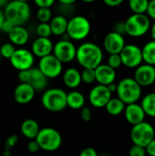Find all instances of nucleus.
Segmentation results:
<instances>
[{
    "mask_svg": "<svg viewBox=\"0 0 155 156\" xmlns=\"http://www.w3.org/2000/svg\"><path fill=\"white\" fill-rule=\"evenodd\" d=\"M76 59L83 69H96L102 64L103 51L93 42H84L78 47Z\"/></svg>",
    "mask_w": 155,
    "mask_h": 156,
    "instance_id": "1",
    "label": "nucleus"
},
{
    "mask_svg": "<svg viewBox=\"0 0 155 156\" xmlns=\"http://www.w3.org/2000/svg\"><path fill=\"white\" fill-rule=\"evenodd\" d=\"M5 18L14 26H24L31 16V8L27 2L24 0L10 1L4 10Z\"/></svg>",
    "mask_w": 155,
    "mask_h": 156,
    "instance_id": "2",
    "label": "nucleus"
},
{
    "mask_svg": "<svg viewBox=\"0 0 155 156\" xmlns=\"http://www.w3.org/2000/svg\"><path fill=\"white\" fill-rule=\"evenodd\" d=\"M67 96L68 93L62 89H48L44 91L41 97V103L47 111L51 112H59L68 107Z\"/></svg>",
    "mask_w": 155,
    "mask_h": 156,
    "instance_id": "3",
    "label": "nucleus"
},
{
    "mask_svg": "<svg viewBox=\"0 0 155 156\" xmlns=\"http://www.w3.org/2000/svg\"><path fill=\"white\" fill-rule=\"evenodd\" d=\"M142 87L133 78H124L118 83L117 95L126 105L137 103L142 97Z\"/></svg>",
    "mask_w": 155,
    "mask_h": 156,
    "instance_id": "4",
    "label": "nucleus"
},
{
    "mask_svg": "<svg viewBox=\"0 0 155 156\" xmlns=\"http://www.w3.org/2000/svg\"><path fill=\"white\" fill-rule=\"evenodd\" d=\"M91 31L90 20L83 16H74L69 20L67 35L70 40L80 41L87 38Z\"/></svg>",
    "mask_w": 155,
    "mask_h": 156,
    "instance_id": "5",
    "label": "nucleus"
},
{
    "mask_svg": "<svg viewBox=\"0 0 155 156\" xmlns=\"http://www.w3.org/2000/svg\"><path fill=\"white\" fill-rule=\"evenodd\" d=\"M126 35L132 37H141L151 31V19L147 15H131L125 20Z\"/></svg>",
    "mask_w": 155,
    "mask_h": 156,
    "instance_id": "6",
    "label": "nucleus"
},
{
    "mask_svg": "<svg viewBox=\"0 0 155 156\" xmlns=\"http://www.w3.org/2000/svg\"><path fill=\"white\" fill-rule=\"evenodd\" d=\"M40 149L46 152H55L58 150L62 144V136L59 132L51 127L40 129L37 138L35 139Z\"/></svg>",
    "mask_w": 155,
    "mask_h": 156,
    "instance_id": "7",
    "label": "nucleus"
},
{
    "mask_svg": "<svg viewBox=\"0 0 155 156\" xmlns=\"http://www.w3.org/2000/svg\"><path fill=\"white\" fill-rule=\"evenodd\" d=\"M153 139H155V129L150 122H143L132 127L131 140L134 145L146 148Z\"/></svg>",
    "mask_w": 155,
    "mask_h": 156,
    "instance_id": "8",
    "label": "nucleus"
},
{
    "mask_svg": "<svg viewBox=\"0 0 155 156\" xmlns=\"http://www.w3.org/2000/svg\"><path fill=\"white\" fill-rule=\"evenodd\" d=\"M20 83L30 85L36 91L44 90L48 86V78L40 71L38 68H32L27 70L19 71L17 75Z\"/></svg>",
    "mask_w": 155,
    "mask_h": 156,
    "instance_id": "9",
    "label": "nucleus"
},
{
    "mask_svg": "<svg viewBox=\"0 0 155 156\" xmlns=\"http://www.w3.org/2000/svg\"><path fill=\"white\" fill-rule=\"evenodd\" d=\"M120 56L122 60V65L129 69H136L143 62L142 48L135 44H126L120 53Z\"/></svg>",
    "mask_w": 155,
    "mask_h": 156,
    "instance_id": "10",
    "label": "nucleus"
},
{
    "mask_svg": "<svg viewBox=\"0 0 155 156\" xmlns=\"http://www.w3.org/2000/svg\"><path fill=\"white\" fill-rule=\"evenodd\" d=\"M78 48L71 40L60 39L54 44L53 55L62 63H69L76 59Z\"/></svg>",
    "mask_w": 155,
    "mask_h": 156,
    "instance_id": "11",
    "label": "nucleus"
},
{
    "mask_svg": "<svg viewBox=\"0 0 155 156\" xmlns=\"http://www.w3.org/2000/svg\"><path fill=\"white\" fill-rule=\"evenodd\" d=\"M37 68L48 79H56L63 71V63L51 54L40 58Z\"/></svg>",
    "mask_w": 155,
    "mask_h": 156,
    "instance_id": "12",
    "label": "nucleus"
},
{
    "mask_svg": "<svg viewBox=\"0 0 155 156\" xmlns=\"http://www.w3.org/2000/svg\"><path fill=\"white\" fill-rule=\"evenodd\" d=\"M13 68L19 71L27 70L33 68L35 62V56L31 50L26 48L16 49L14 55L9 59Z\"/></svg>",
    "mask_w": 155,
    "mask_h": 156,
    "instance_id": "13",
    "label": "nucleus"
},
{
    "mask_svg": "<svg viewBox=\"0 0 155 156\" xmlns=\"http://www.w3.org/2000/svg\"><path fill=\"white\" fill-rule=\"evenodd\" d=\"M111 96L112 93L110 91L107 86L98 84L90 90L89 101L93 107L100 109L106 107L108 102L111 100Z\"/></svg>",
    "mask_w": 155,
    "mask_h": 156,
    "instance_id": "14",
    "label": "nucleus"
},
{
    "mask_svg": "<svg viewBox=\"0 0 155 156\" xmlns=\"http://www.w3.org/2000/svg\"><path fill=\"white\" fill-rule=\"evenodd\" d=\"M125 38L123 36L111 31L108 33L103 39V47L105 51H107L110 55L112 54H120L123 48L125 47Z\"/></svg>",
    "mask_w": 155,
    "mask_h": 156,
    "instance_id": "15",
    "label": "nucleus"
},
{
    "mask_svg": "<svg viewBox=\"0 0 155 156\" xmlns=\"http://www.w3.org/2000/svg\"><path fill=\"white\" fill-rule=\"evenodd\" d=\"M133 79L142 88L153 85L155 82V67L145 63L142 64L135 69Z\"/></svg>",
    "mask_w": 155,
    "mask_h": 156,
    "instance_id": "16",
    "label": "nucleus"
},
{
    "mask_svg": "<svg viewBox=\"0 0 155 156\" xmlns=\"http://www.w3.org/2000/svg\"><path fill=\"white\" fill-rule=\"evenodd\" d=\"M123 113H124L125 120L132 126H134V125H137L145 122L144 120H145V117L147 116L141 103H138V102L126 105V108Z\"/></svg>",
    "mask_w": 155,
    "mask_h": 156,
    "instance_id": "17",
    "label": "nucleus"
},
{
    "mask_svg": "<svg viewBox=\"0 0 155 156\" xmlns=\"http://www.w3.org/2000/svg\"><path fill=\"white\" fill-rule=\"evenodd\" d=\"M54 44L50 38L47 37H37L31 46V52L34 56L42 58L53 53Z\"/></svg>",
    "mask_w": 155,
    "mask_h": 156,
    "instance_id": "18",
    "label": "nucleus"
},
{
    "mask_svg": "<svg viewBox=\"0 0 155 156\" xmlns=\"http://www.w3.org/2000/svg\"><path fill=\"white\" fill-rule=\"evenodd\" d=\"M96 81L100 85L109 86L115 82L116 70L111 68L108 64H101L96 69Z\"/></svg>",
    "mask_w": 155,
    "mask_h": 156,
    "instance_id": "19",
    "label": "nucleus"
},
{
    "mask_svg": "<svg viewBox=\"0 0 155 156\" xmlns=\"http://www.w3.org/2000/svg\"><path fill=\"white\" fill-rule=\"evenodd\" d=\"M36 90L26 83H19L14 90V99L18 104H27L32 101Z\"/></svg>",
    "mask_w": 155,
    "mask_h": 156,
    "instance_id": "20",
    "label": "nucleus"
},
{
    "mask_svg": "<svg viewBox=\"0 0 155 156\" xmlns=\"http://www.w3.org/2000/svg\"><path fill=\"white\" fill-rule=\"evenodd\" d=\"M62 80L67 88L75 90L82 83L81 72L75 68H69L63 72Z\"/></svg>",
    "mask_w": 155,
    "mask_h": 156,
    "instance_id": "21",
    "label": "nucleus"
},
{
    "mask_svg": "<svg viewBox=\"0 0 155 156\" xmlns=\"http://www.w3.org/2000/svg\"><path fill=\"white\" fill-rule=\"evenodd\" d=\"M8 38L10 40V43H12L13 45L21 47L27 43L29 39V33L24 27L16 26L8 34Z\"/></svg>",
    "mask_w": 155,
    "mask_h": 156,
    "instance_id": "22",
    "label": "nucleus"
},
{
    "mask_svg": "<svg viewBox=\"0 0 155 156\" xmlns=\"http://www.w3.org/2000/svg\"><path fill=\"white\" fill-rule=\"evenodd\" d=\"M52 35L57 36V37H63L64 35L67 34V29H68V25H69V20L67 17L63 15H58L55 16L51 21L49 22Z\"/></svg>",
    "mask_w": 155,
    "mask_h": 156,
    "instance_id": "23",
    "label": "nucleus"
},
{
    "mask_svg": "<svg viewBox=\"0 0 155 156\" xmlns=\"http://www.w3.org/2000/svg\"><path fill=\"white\" fill-rule=\"evenodd\" d=\"M21 133L27 139L35 140L40 131L39 125L37 121L33 119H26L21 124Z\"/></svg>",
    "mask_w": 155,
    "mask_h": 156,
    "instance_id": "24",
    "label": "nucleus"
},
{
    "mask_svg": "<svg viewBox=\"0 0 155 156\" xmlns=\"http://www.w3.org/2000/svg\"><path fill=\"white\" fill-rule=\"evenodd\" d=\"M86 99L82 92L79 90H71L67 96L68 107L72 110H81L85 107Z\"/></svg>",
    "mask_w": 155,
    "mask_h": 156,
    "instance_id": "25",
    "label": "nucleus"
},
{
    "mask_svg": "<svg viewBox=\"0 0 155 156\" xmlns=\"http://www.w3.org/2000/svg\"><path fill=\"white\" fill-rule=\"evenodd\" d=\"M143 52V62L145 64L155 66V41L150 40L144 44V46L142 48Z\"/></svg>",
    "mask_w": 155,
    "mask_h": 156,
    "instance_id": "26",
    "label": "nucleus"
},
{
    "mask_svg": "<svg viewBox=\"0 0 155 156\" xmlns=\"http://www.w3.org/2000/svg\"><path fill=\"white\" fill-rule=\"evenodd\" d=\"M125 108H126V104L117 97V98H111V100L106 105L105 110L110 115L118 116L122 112H124Z\"/></svg>",
    "mask_w": 155,
    "mask_h": 156,
    "instance_id": "27",
    "label": "nucleus"
},
{
    "mask_svg": "<svg viewBox=\"0 0 155 156\" xmlns=\"http://www.w3.org/2000/svg\"><path fill=\"white\" fill-rule=\"evenodd\" d=\"M141 105L147 116L155 118V92H151L145 95L142 99Z\"/></svg>",
    "mask_w": 155,
    "mask_h": 156,
    "instance_id": "28",
    "label": "nucleus"
},
{
    "mask_svg": "<svg viewBox=\"0 0 155 156\" xmlns=\"http://www.w3.org/2000/svg\"><path fill=\"white\" fill-rule=\"evenodd\" d=\"M149 6L148 0H130L129 8L135 15H146Z\"/></svg>",
    "mask_w": 155,
    "mask_h": 156,
    "instance_id": "29",
    "label": "nucleus"
},
{
    "mask_svg": "<svg viewBox=\"0 0 155 156\" xmlns=\"http://www.w3.org/2000/svg\"><path fill=\"white\" fill-rule=\"evenodd\" d=\"M81 80L83 83L92 84L96 81V73L95 69H83L81 71Z\"/></svg>",
    "mask_w": 155,
    "mask_h": 156,
    "instance_id": "30",
    "label": "nucleus"
},
{
    "mask_svg": "<svg viewBox=\"0 0 155 156\" xmlns=\"http://www.w3.org/2000/svg\"><path fill=\"white\" fill-rule=\"evenodd\" d=\"M37 17L40 23H49L53 18L50 8H38L37 12Z\"/></svg>",
    "mask_w": 155,
    "mask_h": 156,
    "instance_id": "31",
    "label": "nucleus"
},
{
    "mask_svg": "<svg viewBox=\"0 0 155 156\" xmlns=\"http://www.w3.org/2000/svg\"><path fill=\"white\" fill-rule=\"evenodd\" d=\"M37 34L39 37L49 38V37L52 35L49 23H39L37 27Z\"/></svg>",
    "mask_w": 155,
    "mask_h": 156,
    "instance_id": "32",
    "label": "nucleus"
},
{
    "mask_svg": "<svg viewBox=\"0 0 155 156\" xmlns=\"http://www.w3.org/2000/svg\"><path fill=\"white\" fill-rule=\"evenodd\" d=\"M16 51L15 46L12 43H5L0 47V52L3 58L10 59Z\"/></svg>",
    "mask_w": 155,
    "mask_h": 156,
    "instance_id": "33",
    "label": "nucleus"
},
{
    "mask_svg": "<svg viewBox=\"0 0 155 156\" xmlns=\"http://www.w3.org/2000/svg\"><path fill=\"white\" fill-rule=\"evenodd\" d=\"M111 68H112L113 69H120L122 66V60L121 58L120 54H112L110 55L108 58V63H107Z\"/></svg>",
    "mask_w": 155,
    "mask_h": 156,
    "instance_id": "34",
    "label": "nucleus"
},
{
    "mask_svg": "<svg viewBox=\"0 0 155 156\" xmlns=\"http://www.w3.org/2000/svg\"><path fill=\"white\" fill-rule=\"evenodd\" d=\"M146 149L139 145H132L129 150V156H146Z\"/></svg>",
    "mask_w": 155,
    "mask_h": 156,
    "instance_id": "35",
    "label": "nucleus"
},
{
    "mask_svg": "<svg viewBox=\"0 0 155 156\" xmlns=\"http://www.w3.org/2000/svg\"><path fill=\"white\" fill-rule=\"evenodd\" d=\"M114 32L122 35V36H125L126 35V27H125V21H119L117 22L114 27H113V30Z\"/></svg>",
    "mask_w": 155,
    "mask_h": 156,
    "instance_id": "36",
    "label": "nucleus"
},
{
    "mask_svg": "<svg viewBox=\"0 0 155 156\" xmlns=\"http://www.w3.org/2000/svg\"><path fill=\"white\" fill-rule=\"evenodd\" d=\"M80 117L81 119L86 122H89L91 118H92V112H91V110L89 108V107H84L80 110Z\"/></svg>",
    "mask_w": 155,
    "mask_h": 156,
    "instance_id": "37",
    "label": "nucleus"
},
{
    "mask_svg": "<svg viewBox=\"0 0 155 156\" xmlns=\"http://www.w3.org/2000/svg\"><path fill=\"white\" fill-rule=\"evenodd\" d=\"M16 143H17V136L16 135H12V136L8 137L5 142V151H10V149L13 148Z\"/></svg>",
    "mask_w": 155,
    "mask_h": 156,
    "instance_id": "38",
    "label": "nucleus"
},
{
    "mask_svg": "<svg viewBox=\"0 0 155 156\" xmlns=\"http://www.w3.org/2000/svg\"><path fill=\"white\" fill-rule=\"evenodd\" d=\"M54 0H36L35 4L38 8H50L54 5Z\"/></svg>",
    "mask_w": 155,
    "mask_h": 156,
    "instance_id": "39",
    "label": "nucleus"
},
{
    "mask_svg": "<svg viewBox=\"0 0 155 156\" xmlns=\"http://www.w3.org/2000/svg\"><path fill=\"white\" fill-rule=\"evenodd\" d=\"M27 150L28 152L32 153V154H35L37 152H38L40 150V147L37 144V142L36 140H30L27 144Z\"/></svg>",
    "mask_w": 155,
    "mask_h": 156,
    "instance_id": "40",
    "label": "nucleus"
},
{
    "mask_svg": "<svg viewBox=\"0 0 155 156\" xmlns=\"http://www.w3.org/2000/svg\"><path fill=\"white\" fill-rule=\"evenodd\" d=\"M146 15L150 19H153L155 22V0L149 1V6Z\"/></svg>",
    "mask_w": 155,
    "mask_h": 156,
    "instance_id": "41",
    "label": "nucleus"
},
{
    "mask_svg": "<svg viewBox=\"0 0 155 156\" xmlns=\"http://www.w3.org/2000/svg\"><path fill=\"white\" fill-rule=\"evenodd\" d=\"M79 156H99L97 151L92 147H86L79 153Z\"/></svg>",
    "mask_w": 155,
    "mask_h": 156,
    "instance_id": "42",
    "label": "nucleus"
},
{
    "mask_svg": "<svg viewBox=\"0 0 155 156\" xmlns=\"http://www.w3.org/2000/svg\"><path fill=\"white\" fill-rule=\"evenodd\" d=\"M16 26H14L10 21L5 19V21L3 22L2 24V27H1V31L4 32V33H6L7 35L11 32V30L15 27Z\"/></svg>",
    "mask_w": 155,
    "mask_h": 156,
    "instance_id": "43",
    "label": "nucleus"
},
{
    "mask_svg": "<svg viewBox=\"0 0 155 156\" xmlns=\"http://www.w3.org/2000/svg\"><path fill=\"white\" fill-rule=\"evenodd\" d=\"M145 149H146L147 155L155 156V139H153V140L148 144V146H147Z\"/></svg>",
    "mask_w": 155,
    "mask_h": 156,
    "instance_id": "44",
    "label": "nucleus"
},
{
    "mask_svg": "<svg viewBox=\"0 0 155 156\" xmlns=\"http://www.w3.org/2000/svg\"><path fill=\"white\" fill-rule=\"evenodd\" d=\"M103 3L110 7H116V6H119L120 5H122L123 3V1L122 0H104Z\"/></svg>",
    "mask_w": 155,
    "mask_h": 156,
    "instance_id": "45",
    "label": "nucleus"
},
{
    "mask_svg": "<svg viewBox=\"0 0 155 156\" xmlns=\"http://www.w3.org/2000/svg\"><path fill=\"white\" fill-rule=\"evenodd\" d=\"M59 3H60V5H67V6H69V5H72L74 4V3H75V0H60Z\"/></svg>",
    "mask_w": 155,
    "mask_h": 156,
    "instance_id": "46",
    "label": "nucleus"
},
{
    "mask_svg": "<svg viewBox=\"0 0 155 156\" xmlns=\"http://www.w3.org/2000/svg\"><path fill=\"white\" fill-rule=\"evenodd\" d=\"M107 87H108V89L110 90V91H111V93H113V92H117L118 84H116L115 82H114V83H112V84H111V85H109V86H107Z\"/></svg>",
    "mask_w": 155,
    "mask_h": 156,
    "instance_id": "47",
    "label": "nucleus"
},
{
    "mask_svg": "<svg viewBox=\"0 0 155 156\" xmlns=\"http://www.w3.org/2000/svg\"><path fill=\"white\" fill-rule=\"evenodd\" d=\"M5 15H4V11H2L1 10V8H0V31H1V27H2V24H3V22L5 21Z\"/></svg>",
    "mask_w": 155,
    "mask_h": 156,
    "instance_id": "48",
    "label": "nucleus"
},
{
    "mask_svg": "<svg viewBox=\"0 0 155 156\" xmlns=\"http://www.w3.org/2000/svg\"><path fill=\"white\" fill-rule=\"evenodd\" d=\"M151 37L153 38V40L155 41V22L152 25V27H151Z\"/></svg>",
    "mask_w": 155,
    "mask_h": 156,
    "instance_id": "49",
    "label": "nucleus"
},
{
    "mask_svg": "<svg viewBox=\"0 0 155 156\" xmlns=\"http://www.w3.org/2000/svg\"><path fill=\"white\" fill-rule=\"evenodd\" d=\"M7 1L6 0H0V8L1 7H3V6H5V5H7Z\"/></svg>",
    "mask_w": 155,
    "mask_h": 156,
    "instance_id": "50",
    "label": "nucleus"
},
{
    "mask_svg": "<svg viewBox=\"0 0 155 156\" xmlns=\"http://www.w3.org/2000/svg\"><path fill=\"white\" fill-rule=\"evenodd\" d=\"M0 156H12L11 155V154H10V152L9 151H5Z\"/></svg>",
    "mask_w": 155,
    "mask_h": 156,
    "instance_id": "51",
    "label": "nucleus"
},
{
    "mask_svg": "<svg viewBox=\"0 0 155 156\" xmlns=\"http://www.w3.org/2000/svg\"><path fill=\"white\" fill-rule=\"evenodd\" d=\"M2 58H3V57H2V55H1V52H0V61H1V59H2Z\"/></svg>",
    "mask_w": 155,
    "mask_h": 156,
    "instance_id": "52",
    "label": "nucleus"
},
{
    "mask_svg": "<svg viewBox=\"0 0 155 156\" xmlns=\"http://www.w3.org/2000/svg\"><path fill=\"white\" fill-rule=\"evenodd\" d=\"M99 156H111V155H108V154H101V155H99Z\"/></svg>",
    "mask_w": 155,
    "mask_h": 156,
    "instance_id": "53",
    "label": "nucleus"
}]
</instances>
